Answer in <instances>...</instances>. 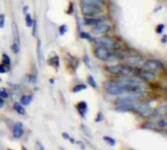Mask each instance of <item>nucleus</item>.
<instances>
[{"instance_id": "1", "label": "nucleus", "mask_w": 167, "mask_h": 150, "mask_svg": "<svg viewBox=\"0 0 167 150\" xmlns=\"http://www.w3.org/2000/svg\"><path fill=\"white\" fill-rule=\"evenodd\" d=\"M95 55H96V57L98 58L99 60H104V61H112V60H115V56L114 55L111 54L110 50L107 49V48H104V47H101L99 46L96 50H95Z\"/></svg>"}, {"instance_id": "2", "label": "nucleus", "mask_w": 167, "mask_h": 150, "mask_svg": "<svg viewBox=\"0 0 167 150\" xmlns=\"http://www.w3.org/2000/svg\"><path fill=\"white\" fill-rule=\"evenodd\" d=\"M94 41L96 42L97 45L104 47V48H107L108 50H115L117 48L116 43L114 42L111 37H108V36L99 37V38H96Z\"/></svg>"}, {"instance_id": "3", "label": "nucleus", "mask_w": 167, "mask_h": 150, "mask_svg": "<svg viewBox=\"0 0 167 150\" xmlns=\"http://www.w3.org/2000/svg\"><path fill=\"white\" fill-rule=\"evenodd\" d=\"M80 7H81V12L86 17L97 16L98 14L101 13V8H99V7H96V6L88 5V4H85V3L81 2Z\"/></svg>"}, {"instance_id": "4", "label": "nucleus", "mask_w": 167, "mask_h": 150, "mask_svg": "<svg viewBox=\"0 0 167 150\" xmlns=\"http://www.w3.org/2000/svg\"><path fill=\"white\" fill-rule=\"evenodd\" d=\"M135 110L143 117H149L153 114V109L149 103H137Z\"/></svg>"}, {"instance_id": "5", "label": "nucleus", "mask_w": 167, "mask_h": 150, "mask_svg": "<svg viewBox=\"0 0 167 150\" xmlns=\"http://www.w3.org/2000/svg\"><path fill=\"white\" fill-rule=\"evenodd\" d=\"M144 68L146 70L152 71V72H155V71H159L162 69L163 63L157 60H149L144 63Z\"/></svg>"}, {"instance_id": "6", "label": "nucleus", "mask_w": 167, "mask_h": 150, "mask_svg": "<svg viewBox=\"0 0 167 150\" xmlns=\"http://www.w3.org/2000/svg\"><path fill=\"white\" fill-rule=\"evenodd\" d=\"M107 91H108V93L111 95H121L126 93V90L124 88L118 86V85H116V84H114V85L108 86Z\"/></svg>"}, {"instance_id": "7", "label": "nucleus", "mask_w": 167, "mask_h": 150, "mask_svg": "<svg viewBox=\"0 0 167 150\" xmlns=\"http://www.w3.org/2000/svg\"><path fill=\"white\" fill-rule=\"evenodd\" d=\"M111 29L110 25H108V23H98V25H95V27L93 28V33L96 34V35H99V34H103V33H107L108 30Z\"/></svg>"}, {"instance_id": "8", "label": "nucleus", "mask_w": 167, "mask_h": 150, "mask_svg": "<svg viewBox=\"0 0 167 150\" xmlns=\"http://www.w3.org/2000/svg\"><path fill=\"white\" fill-rule=\"evenodd\" d=\"M136 69L130 66H119V73L124 76H130L135 73Z\"/></svg>"}, {"instance_id": "9", "label": "nucleus", "mask_w": 167, "mask_h": 150, "mask_svg": "<svg viewBox=\"0 0 167 150\" xmlns=\"http://www.w3.org/2000/svg\"><path fill=\"white\" fill-rule=\"evenodd\" d=\"M105 19L104 17L102 18H85L84 20V23L87 25H96L100 23H104Z\"/></svg>"}, {"instance_id": "10", "label": "nucleus", "mask_w": 167, "mask_h": 150, "mask_svg": "<svg viewBox=\"0 0 167 150\" xmlns=\"http://www.w3.org/2000/svg\"><path fill=\"white\" fill-rule=\"evenodd\" d=\"M12 31H13V37H14V42L13 43H16L21 46V43H20V32L16 22H13L12 23Z\"/></svg>"}, {"instance_id": "11", "label": "nucleus", "mask_w": 167, "mask_h": 150, "mask_svg": "<svg viewBox=\"0 0 167 150\" xmlns=\"http://www.w3.org/2000/svg\"><path fill=\"white\" fill-rule=\"evenodd\" d=\"M76 108H77L78 112L80 113V115L82 116L83 118H85V116H86V113H87V109H88L86 101H80L79 104L76 106Z\"/></svg>"}, {"instance_id": "12", "label": "nucleus", "mask_w": 167, "mask_h": 150, "mask_svg": "<svg viewBox=\"0 0 167 150\" xmlns=\"http://www.w3.org/2000/svg\"><path fill=\"white\" fill-rule=\"evenodd\" d=\"M13 135H14L15 138H21L23 135V129L22 127V124H16L14 127H13Z\"/></svg>"}, {"instance_id": "13", "label": "nucleus", "mask_w": 167, "mask_h": 150, "mask_svg": "<svg viewBox=\"0 0 167 150\" xmlns=\"http://www.w3.org/2000/svg\"><path fill=\"white\" fill-rule=\"evenodd\" d=\"M82 3L88 5H92V6H96L99 8H102L103 6V0H80Z\"/></svg>"}, {"instance_id": "14", "label": "nucleus", "mask_w": 167, "mask_h": 150, "mask_svg": "<svg viewBox=\"0 0 167 150\" xmlns=\"http://www.w3.org/2000/svg\"><path fill=\"white\" fill-rule=\"evenodd\" d=\"M37 58H38V63L39 66H42V59H43V54H42V46H41V41L39 39L37 40Z\"/></svg>"}, {"instance_id": "15", "label": "nucleus", "mask_w": 167, "mask_h": 150, "mask_svg": "<svg viewBox=\"0 0 167 150\" xmlns=\"http://www.w3.org/2000/svg\"><path fill=\"white\" fill-rule=\"evenodd\" d=\"M153 73L155 72H152V71L146 70V71H145V72H141L140 75H141V77L145 80H152L155 78V74Z\"/></svg>"}, {"instance_id": "16", "label": "nucleus", "mask_w": 167, "mask_h": 150, "mask_svg": "<svg viewBox=\"0 0 167 150\" xmlns=\"http://www.w3.org/2000/svg\"><path fill=\"white\" fill-rule=\"evenodd\" d=\"M31 101H32V97L28 95H23L21 98V100H20V103L23 105H29Z\"/></svg>"}, {"instance_id": "17", "label": "nucleus", "mask_w": 167, "mask_h": 150, "mask_svg": "<svg viewBox=\"0 0 167 150\" xmlns=\"http://www.w3.org/2000/svg\"><path fill=\"white\" fill-rule=\"evenodd\" d=\"M14 109L18 112L19 114H21V115L26 114V109H25V107H23V105L19 103V102H16V103L14 104Z\"/></svg>"}, {"instance_id": "18", "label": "nucleus", "mask_w": 167, "mask_h": 150, "mask_svg": "<svg viewBox=\"0 0 167 150\" xmlns=\"http://www.w3.org/2000/svg\"><path fill=\"white\" fill-rule=\"evenodd\" d=\"M86 89H87L86 85H84V84H80V85H76L75 87H73V93H78V92L83 91V90H86Z\"/></svg>"}, {"instance_id": "19", "label": "nucleus", "mask_w": 167, "mask_h": 150, "mask_svg": "<svg viewBox=\"0 0 167 150\" xmlns=\"http://www.w3.org/2000/svg\"><path fill=\"white\" fill-rule=\"evenodd\" d=\"M107 70L110 73H119V66H111L107 67Z\"/></svg>"}, {"instance_id": "20", "label": "nucleus", "mask_w": 167, "mask_h": 150, "mask_svg": "<svg viewBox=\"0 0 167 150\" xmlns=\"http://www.w3.org/2000/svg\"><path fill=\"white\" fill-rule=\"evenodd\" d=\"M103 139L107 143H108L110 145H111V146H114L115 144H116V141H115V139L112 138H110V136H104Z\"/></svg>"}, {"instance_id": "21", "label": "nucleus", "mask_w": 167, "mask_h": 150, "mask_svg": "<svg viewBox=\"0 0 167 150\" xmlns=\"http://www.w3.org/2000/svg\"><path fill=\"white\" fill-rule=\"evenodd\" d=\"M80 37H81L82 39H86V40H88V41H94L93 37H92L88 32L81 31V32H80Z\"/></svg>"}, {"instance_id": "22", "label": "nucleus", "mask_w": 167, "mask_h": 150, "mask_svg": "<svg viewBox=\"0 0 167 150\" xmlns=\"http://www.w3.org/2000/svg\"><path fill=\"white\" fill-rule=\"evenodd\" d=\"M26 26L30 27L32 25L33 23V20L31 18V16H30V14H26Z\"/></svg>"}, {"instance_id": "23", "label": "nucleus", "mask_w": 167, "mask_h": 150, "mask_svg": "<svg viewBox=\"0 0 167 150\" xmlns=\"http://www.w3.org/2000/svg\"><path fill=\"white\" fill-rule=\"evenodd\" d=\"M141 60L142 59L140 57H132V58H130V59H127V61H129V63H132V64H137L141 61Z\"/></svg>"}, {"instance_id": "24", "label": "nucleus", "mask_w": 167, "mask_h": 150, "mask_svg": "<svg viewBox=\"0 0 167 150\" xmlns=\"http://www.w3.org/2000/svg\"><path fill=\"white\" fill-rule=\"evenodd\" d=\"M49 63H51L52 66H56V67H59V57H54L52 59L49 60Z\"/></svg>"}, {"instance_id": "25", "label": "nucleus", "mask_w": 167, "mask_h": 150, "mask_svg": "<svg viewBox=\"0 0 167 150\" xmlns=\"http://www.w3.org/2000/svg\"><path fill=\"white\" fill-rule=\"evenodd\" d=\"M88 83H89L90 86L93 87L94 89L97 88V83H96V81H95L94 77L92 76V75H89V76H88Z\"/></svg>"}, {"instance_id": "26", "label": "nucleus", "mask_w": 167, "mask_h": 150, "mask_svg": "<svg viewBox=\"0 0 167 150\" xmlns=\"http://www.w3.org/2000/svg\"><path fill=\"white\" fill-rule=\"evenodd\" d=\"M2 60H3V64H4V66H10V63H11V60H10V58L8 57V55H6V54H3Z\"/></svg>"}, {"instance_id": "27", "label": "nucleus", "mask_w": 167, "mask_h": 150, "mask_svg": "<svg viewBox=\"0 0 167 150\" xmlns=\"http://www.w3.org/2000/svg\"><path fill=\"white\" fill-rule=\"evenodd\" d=\"M157 126L159 128H161V129H166L167 127V123H166V119H160V120L158 121L157 123Z\"/></svg>"}, {"instance_id": "28", "label": "nucleus", "mask_w": 167, "mask_h": 150, "mask_svg": "<svg viewBox=\"0 0 167 150\" xmlns=\"http://www.w3.org/2000/svg\"><path fill=\"white\" fill-rule=\"evenodd\" d=\"M0 97L2 98H6L9 97V94L6 89H3V88H0Z\"/></svg>"}, {"instance_id": "29", "label": "nucleus", "mask_w": 167, "mask_h": 150, "mask_svg": "<svg viewBox=\"0 0 167 150\" xmlns=\"http://www.w3.org/2000/svg\"><path fill=\"white\" fill-rule=\"evenodd\" d=\"M20 48H21V46L18 45V44H16V43H13L12 46H11V49H12L14 54H18L20 52Z\"/></svg>"}, {"instance_id": "30", "label": "nucleus", "mask_w": 167, "mask_h": 150, "mask_svg": "<svg viewBox=\"0 0 167 150\" xmlns=\"http://www.w3.org/2000/svg\"><path fill=\"white\" fill-rule=\"evenodd\" d=\"M156 113L159 114V115H164L166 113V105H161L158 109H157V111H156Z\"/></svg>"}, {"instance_id": "31", "label": "nucleus", "mask_w": 167, "mask_h": 150, "mask_svg": "<svg viewBox=\"0 0 167 150\" xmlns=\"http://www.w3.org/2000/svg\"><path fill=\"white\" fill-rule=\"evenodd\" d=\"M67 31V25H62L59 27V32H60L61 35H64Z\"/></svg>"}, {"instance_id": "32", "label": "nucleus", "mask_w": 167, "mask_h": 150, "mask_svg": "<svg viewBox=\"0 0 167 150\" xmlns=\"http://www.w3.org/2000/svg\"><path fill=\"white\" fill-rule=\"evenodd\" d=\"M5 26V15L0 14V28H3Z\"/></svg>"}, {"instance_id": "33", "label": "nucleus", "mask_w": 167, "mask_h": 150, "mask_svg": "<svg viewBox=\"0 0 167 150\" xmlns=\"http://www.w3.org/2000/svg\"><path fill=\"white\" fill-rule=\"evenodd\" d=\"M32 36H35L37 33V22L36 20H33L32 23Z\"/></svg>"}, {"instance_id": "34", "label": "nucleus", "mask_w": 167, "mask_h": 150, "mask_svg": "<svg viewBox=\"0 0 167 150\" xmlns=\"http://www.w3.org/2000/svg\"><path fill=\"white\" fill-rule=\"evenodd\" d=\"M163 29H164V25H158V26L156 27V32L158 34L163 32Z\"/></svg>"}, {"instance_id": "35", "label": "nucleus", "mask_w": 167, "mask_h": 150, "mask_svg": "<svg viewBox=\"0 0 167 150\" xmlns=\"http://www.w3.org/2000/svg\"><path fill=\"white\" fill-rule=\"evenodd\" d=\"M103 119H104L103 114H102L101 112H99V113H98V116L96 117V122H101V121H103Z\"/></svg>"}, {"instance_id": "36", "label": "nucleus", "mask_w": 167, "mask_h": 150, "mask_svg": "<svg viewBox=\"0 0 167 150\" xmlns=\"http://www.w3.org/2000/svg\"><path fill=\"white\" fill-rule=\"evenodd\" d=\"M6 71H7V69H6V67L4 66V64H0V73H5Z\"/></svg>"}, {"instance_id": "37", "label": "nucleus", "mask_w": 167, "mask_h": 150, "mask_svg": "<svg viewBox=\"0 0 167 150\" xmlns=\"http://www.w3.org/2000/svg\"><path fill=\"white\" fill-rule=\"evenodd\" d=\"M63 138H64V139H70V135L67 134V133H63Z\"/></svg>"}, {"instance_id": "38", "label": "nucleus", "mask_w": 167, "mask_h": 150, "mask_svg": "<svg viewBox=\"0 0 167 150\" xmlns=\"http://www.w3.org/2000/svg\"><path fill=\"white\" fill-rule=\"evenodd\" d=\"M3 105H4V100H3V98L0 97V108L3 107Z\"/></svg>"}, {"instance_id": "39", "label": "nucleus", "mask_w": 167, "mask_h": 150, "mask_svg": "<svg viewBox=\"0 0 167 150\" xmlns=\"http://www.w3.org/2000/svg\"><path fill=\"white\" fill-rule=\"evenodd\" d=\"M28 10H29V6H25L23 7V13H25V15L26 13H28Z\"/></svg>"}, {"instance_id": "40", "label": "nucleus", "mask_w": 167, "mask_h": 150, "mask_svg": "<svg viewBox=\"0 0 167 150\" xmlns=\"http://www.w3.org/2000/svg\"><path fill=\"white\" fill-rule=\"evenodd\" d=\"M166 38H167V36H166V35H164V36L162 37V43H163V44H165V43H166Z\"/></svg>"}]
</instances>
